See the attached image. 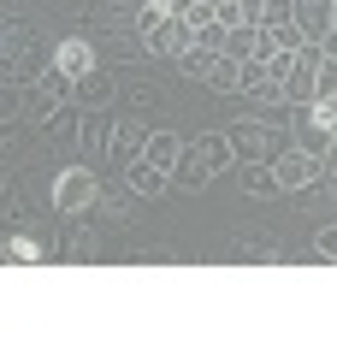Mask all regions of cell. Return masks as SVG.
<instances>
[{
  "mask_svg": "<svg viewBox=\"0 0 337 355\" xmlns=\"http://www.w3.org/2000/svg\"><path fill=\"white\" fill-rule=\"evenodd\" d=\"M320 160H325V172H331V166H337V137H331V148H325Z\"/></svg>",
  "mask_w": 337,
  "mask_h": 355,
  "instance_id": "obj_30",
  "label": "cell"
},
{
  "mask_svg": "<svg viewBox=\"0 0 337 355\" xmlns=\"http://www.w3.org/2000/svg\"><path fill=\"white\" fill-rule=\"evenodd\" d=\"M201 83H207V89H219V95H237V89H243V60L219 53V60H213V71L201 77Z\"/></svg>",
  "mask_w": 337,
  "mask_h": 355,
  "instance_id": "obj_20",
  "label": "cell"
},
{
  "mask_svg": "<svg viewBox=\"0 0 337 355\" xmlns=\"http://www.w3.org/2000/svg\"><path fill=\"white\" fill-rule=\"evenodd\" d=\"M261 30H266V42H273L278 53H296L302 42H308V36H302V24H296V18H284V24H261Z\"/></svg>",
  "mask_w": 337,
  "mask_h": 355,
  "instance_id": "obj_22",
  "label": "cell"
},
{
  "mask_svg": "<svg viewBox=\"0 0 337 355\" xmlns=\"http://www.w3.org/2000/svg\"><path fill=\"white\" fill-rule=\"evenodd\" d=\"M231 172H237V184H243L249 196H284V190H278V172H273V160H237Z\"/></svg>",
  "mask_w": 337,
  "mask_h": 355,
  "instance_id": "obj_14",
  "label": "cell"
},
{
  "mask_svg": "<svg viewBox=\"0 0 337 355\" xmlns=\"http://www.w3.org/2000/svg\"><path fill=\"white\" fill-rule=\"evenodd\" d=\"M142 107H154V83H130L125 89V113H142Z\"/></svg>",
  "mask_w": 337,
  "mask_h": 355,
  "instance_id": "obj_26",
  "label": "cell"
},
{
  "mask_svg": "<svg viewBox=\"0 0 337 355\" xmlns=\"http://www.w3.org/2000/svg\"><path fill=\"white\" fill-rule=\"evenodd\" d=\"M254 48H261V24H237V30H225V48L231 60H254Z\"/></svg>",
  "mask_w": 337,
  "mask_h": 355,
  "instance_id": "obj_21",
  "label": "cell"
},
{
  "mask_svg": "<svg viewBox=\"0 0 337 355\" xmlns=\"http://www.w3.org/2000/svg\"><path fill=\"white\" fill-rule=\"evenodd\" d=\"M142 142H148L142 119H137V113H125L119 125H112V154H107V160H112V166H130V160L142 154Z\"/></svg>",
  "mask_w": 337,
  "mask_h": 355,
  "instance_id": "obj_13",
  "label": "cell"
},
{
  "mask_svg": "<svg viewBox=\"0 0 337 355\" xmlns=\"http://www.w3.org/2000/svg\"><path fill=\"white\" fill-rule=\"evenodd\" d=\"M331 18H337L331 0H296V24H302V36H308V42H320L325 30H331Z\"/></svg>",
  "mask_w": 337,
  "mask_h": 355,
  "instance_id": "obj_16",
  "label": "cell"
},
{
  "mask_svg": "<svg viewBox=\"0 0 337 355\" xmlns=\"http://www.w3.org/2000/svg\"><path fill=\"white\" fill-rule=\"evenodd\" d=\"M48 254H60V237H53L48 225H24V219H18V225L6 231V261H48Z\"/></svg>",
  "mask_w": 337,
  "mask_h": 355,
  "instance_id": "obj_8",
  "label": "cell"
},
{
  "mask_svg": "<svg viewBox=\"0 0 337 355\" xmlns=\"http://www.w3.org/2000/svg\"><path fill=\"white\" fill-rule=\"evenodd\" d=\"M130 207H137L130 184H119V190H107V184H101V196H95V219H107V225H125Z\"/></svg>",
  "mask_w": 337,
  "mask_h": 355,
  "instance_id": "obj_17",
  "label": "cell"
},
{
  "mask_svg": "<svg viewBox=\"0 0 337 355\" xmlns=\"http://www.w3.org/2000/svg\"><path fill=\"white\" fill-rule=\"evenodd\" d=\"M189 148L201 154V166H207L213 178H219V172H231V166H237V148H231V130H201V137L189 142Z\"/></svg>",
  "mask_w": 337,
  "mask_h": 355,
  "instance_id": "obj_12",
  "label": "cell"
},
{
  "mask_svg": "<svg viewBox=\"0 0 337 355\" xmlns=\"http://www.w3.org/2000/svg\"><path fill=\"white\" fill-rule=\"evenodd\" d=\"M207 178H213V172L201 166V154H196V148H184V154H178V166H172V190H178V196H196L201 184H207Z\"/></svg>",
  "mask_w": 337,
  "mask_h": 355,
  "instance_id": "obj_19",
  "label": "cell"
},
{
  "mask_svg": "<svg viewBox=\"0 0 337 355\" xmlns=\"http://www.w3.org/2000/svg\"><path fill=\"white\" fill-rule=\"evenodd\" d=\"M112 125H119V119H112V107H83V125H77V154H83L89 166L112 154Z\"/></svg>",
  "mask_w": 337,
  "mask_h": 355,
  "instance_id": "obj_5",
  "label": "cell"
},
{
  "mask_svg": "<svg viewBox=\"0 0 337 355\" xmlns=\"http://www.w3.org/2000/svg\"><path fill=\"white\" fill-rule=\"evenodd\" d=\"M125 184H130V196H137V202H160V196H172V172H160V166L142 160V154L125 166Z\"/></svg>",
  "mask_w": 337,
  "mask_h": 355,
  "instance_id": "obj_10",
  "label": "cell"
},
{
  "mask_svg": "<svg viewBox=\"0 0 337 355\" xmlns=\"http://www.w3.org/2000/svg\"><path fill=\"white\" fill-rule=\"evenodd\" d=\"M313 89H320V42H302V48L290 53L284 95H290V107H296V101H313Z\"/></svg>",
  "mask_w": 337,
  "mask_h": 355,
  "instance_id": "obj_6",
  "label": "cell"
},
{
  "mask_svg": "<svg viewBox=\"0 0 337 355\" xmlns=\"http://www.w3.org/2000/svg\"><path fill=\"white\" fill-rule=\"evenodd\" d=\"M18 113H24V83H6L0 77V125H12Z\"/></svg>",
  "mask_w": 337,
  "mask_h": 355,
  "instance_id": "obj_24",
  "label": "cell"
},
{
  "mask_svg": "<svg viewBox=\"0 0 337 355\" xmlns=\"http://www.w3.org/2000/svg\"><path fill=\"white\" fill-rule=\"evenodd\" d=\"M231 148H237V160H278L290 148V130L273 113H243L231 125Z\"/></svg>",
  "mask_w": 337,
  "mask_h": 355,
  "instance_id": "obj_2",
  "label": "cell"
},
{
  "mask_svg": "<svg viewBox=\"0 0 337 355\" xmlns=\"http://www.w3.org/2000/svg\"><path fill=\"white\" fill-rule=\"evenodd\" d=\"M184 18H189V30L213 24V0H184Z\"/></svg>",
  "mask_w": 337,
  "mask_h": 355,
  "instance_id": "obj_27",
  "label": "cell"
},
{
  "mask_svg": "<svg viewBox=\"0 0 337 355\" xmlns=\"http://www.w3.org/2000/svg\"><path fill=\"white\" fill-rule=\"evenodd\" d=\"M273 172H278V190H284V196H296V190H313V184L325 178V160H320V154H308V148H296V142H290V148H284V154L273 160Z\"/></svg>",
  "mask_w": 337,
  "mask_h": 355,
  "instance_id": "obj_4",
  "label": "cell"
},
{
  "mask_svg": "<svg viewBox=\"0 0 337 355\" xmlns=\"http://www.w3.org/2000/svg\"><path fill=\"white\" fill-rule=\"evenodd\" d=\"M71 101L77 107H112V101H119V77H112L107 65H95L89 77H77V83H71Z\"/></svg>",
  "mask_w": 337,
  "mask_h": 355,
  "instance_id": "obj_11",
  "label": "cell"
},
{
  "mask_svg": "<svg viewBox=\"0 0 337 355\" xmlns=\"http://www.w3.org/2000/svg\"><path fill=\"white\" fill-rule=\"evenodd\" d=\"M313 261H325V266H337V225H325L320 237H313Z\"/></svg>",
  "mask_w": 337,
  "mask_h": 355,
  "instance_id": "obj_25",
  "label": "cell"
},
{
  "mask_svg": "<svg viewBox=\"0 0 337 355\" xmlns=\"http://www.w3.org/2000/svg\"><path fill=\"white\" fill-rule=\"evenodd\" d=\"M320 53H325V60H337V24L325 30V36H320Z\"/></svg>",
  "mask_w": 337,
  "mask_h": 355,
  "instance_id": "obj_29",
  "label": "cell"
},
{
  "mask_svg": "<svg viewBox=\"0 0 337 355\" xmlns=\"http://www.w3.org/2000/svg\"><path fill=\"white\" fill-rule=\"evenodd\" d=\"M231 254H237V261H284V249H278L266 231H237V237H231Z\"/></svg>",
  "mask_w": 337,
  "mask_h": 355,
  "instance_id": "obj_18",
  "label": "cell"
},
{
  "mask_svg": "<svg viewBox=\"0 0 337 355\" xmlns=\"http://www.w3.org/2000/svg\"><path fill=\"white\" fill-rule=\"evenodd\" d=\"M313 95H337V60H325V53H320V89Z\"/></svg>",
  "mask_w": 337,
  "mask_h": 355,
  "instance_id": "obj_28",
  "label": "cell"
},
{
  "mask_svg": "<svg viewBox=\"0 0 337 355\" xmlns=\"http://www.w3.org/2000/svg\"><path fill=\"white\" fill-rule=\"evenodd\" d=\"M0 190H12V184H6V166H0Z\"/></svg>",
  "mask_w": 337,
  "mask_h": 355,
  "instance_id": "obj_31",
  "label": "cell"
},
{
  "mask_svg": "<svg viewBox=\"0 0 337 355\" xmlns=\"http://www.w3.org/2000/svg\"><path fill=\"white\" fill-rule=\"evenodd\" d=\"M65 101H71V77H65L60 65L48 60V65H42V77H36V83H24V113H30V119L42 125V119H53V113H60Z\"/></svg>",
  "mask_w": 337,
  "mask_h": 355,
  "instance_id": "obj_3",
  "label": "cell"
},
{
  "mask_svg": "<svg viewBox=\"0 0 337 355\" xmlns=\"http://www.w3.org/2000/svg\"><path fill=\"white\" fill-rule=\"evenodd\" d=\"M189 48H196V30H189L184 12H166L160 24L148 30V53L154 60H178V53H189Z\"/></svg>",
  "mask_w": 337,
  "mask_h": 355,
  "instance_id": "obj_9",
  "label": "cell"
},
{
  "mask_svg": "<svg viewBox=\"0 0 337 355\" xmlns=\"http://www.w3.org/2000/svg\"><path fill=\"white\" fill-rule=\"evenodd\" d=\"M184 148H189V142L178 137V130H148V142H142V160H154L160 172H172V166H178V154H184Z\"/></svg>",
  "mask_w": 337,
  "mask_h": 355,
  "instance_id": "obj_15",
  "label": "cell"
},
{
  "mask_svg": "<svg viewBox=\"0 0 337 355\" xmlns=\"http://www.w3.org/2000/svg\"><path fill=\"white\" fill-rule=\"evenodd\" d=\"M53 65H60V71L71 77V83H77V77H89V71L101 65L95 36H89V30H77V36H60V42H53Z\"/></svg>",
  "mask_w": 337,
  "mask_h": 355,
  "instance_id": "obj_7",
  "label": "cell"
},
{
  "mask_svg": "<svg viewBox=\"0 0 337 355\" xmlns=\"http://www.w3.org/2000/svg\"><path fill=\"white\" fill-rule=\"evenodd\" d=\"M48 196H53V214H65V219H83V214H95V196H101V178H95V166H89V160L60 166V172L48 178Z\"/></svg>",
  "mask_w": 337,
  "mask_h": 355,
  "instance_id": "obj_1",
  "label": "cell"
},
{
  "mask_svg": "<svg viewBox=\"0 0 337 355\" xmlns=\"http://www.w3.org/2000/svg\"><path fill=\"white\" fill-rule=\"evenodd\" d=\"M213 60H219V53H213V48H189V53H178V71H184V77H196V83H201V77H207L213 71Z\"/></svg>",
  "mask_w": 337,
  "mask_h": 355,
  "instance_id": "obj_23",
  "label": "cell"
}]
</instances>
